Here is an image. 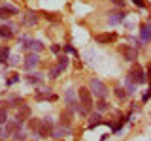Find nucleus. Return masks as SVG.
Wrapping results in <instances>:
<instances>
[{"label":"nucleus","instance_id":"6ab92c4d","mask_svg":"<svg viewBox=\"0 0 151 141\" xmlns=\"http://www.w3.org/2000/svg\"><path fill=\"white\" fill-rule=\"evenodd\" d=\"M140 36H142V41H145V43H147V41H149V25H142Z\"/></svg>","mask_w":151,"mask_h":141},{"label":"nucleus","instance_id":"a878e982","mask_svg":"<svg viewBox=\"0 0 151 141\" xmlns=\"http://www.w3.org/2000/svg\"><path fill=\"white\" fill-rule=\"evenodd\" d=\"M96 109H98V111H106V109H108V103H106V100H98V103H96Z\"/></svg>","mask_w":151,"mask_h":141},{"label":"nucleus","instance_id":"f3484780","mask_svg":"<svg viewBox=\"0 0 151 141\" xmlns=\"http://www.w3.org/2000/svg\"><path fill=\"white\" fill-rule=\"evenodd\" d=\"M100 122H102L100 113H93V115L89 117V128H94V126H98Z\"/></svg>","mask_w":151,"mask_h":141},{"label":"nucleus","instance_id":"f03ea898","mask_svg":"<svg viewBox=\"0 0 151 141\" xmlns=\"http://www.w3.org/2000/svg\"><path fill=\"white\" fill-rule=\"evenodd\" d=\"M129 81H132L134 85H144L145 81H147V77H145V72L142 70V66L140 64H136V66H132V70L129 72Z\"/></svg>","mask_w":151,"mask_h":141},{"label":"nucleus","instance_id":"f8f14e48","mask_svg":"<svg viewBox=\"0 0 151 141\" xmlns=\"http://www.w3.org/2000/svg\"><path fill=\"white\" fill-rule=\"evenodd\" d=\"M38 66V53H30L25 58V68L28 70V72H30V70H34Z\"/></svg>","mask_w":151,"mask_h":141},{"label":"nucleus","instance_id":"7ed1b4c3","mask_svg":"<svg viewBox=\"0 0 151 141\" xmlns=\"http://www.w3.org/2000/svg\"><path fill=\"white\" fill-rule=\"evenodd\" d=\"M53 128H55L53 120H51L49 117H45V119L40 120V126H38V132H36V134L40 135V137H49V135L53 134Z\"/></svg>","mask_w":151,"mask_h":141},{"label":"nucleus","instance_id":"0eeeda50","mask_svg":"<svg viewBox=\"0 0 151 141\" xmlns=\"http://www.w3.org/2000/svg\"><path fill=\"white\" fill-rule=\"evenodd\" d=\"M17 15V8L15 6H9V4H4L2 8H0V19H9Z\"/></svg>","mask_w":151,"mask_h":141},{"label":"nucleus","instance_id":"2f4dec72","mask_svg":"<svg viewBox=\"0 0 151 141\" xmlns=\"http://www.w3.org/2000/svg\"><path fill=\"white\" fill-rule=\"evenodd\" d=\"M132 2H134L136 6H140V8H144V6H145V4H144V0H132Z\"/></svg>","mask_w":151,"mask_h":141},{"label":"nucleus","instance_id":"c85d7f7f","mask_svg":"<svg viewBox=\"0 0 151 141\" xmlns=\"http://www.w3.org/2000/svg\"><path fill=\"white\" fill-rule=\"evenodd\" d=\"M8 62H9V64L19 62V56H17V55H9V56H8Z\"/></svg>","mask_w":151,"mask_h":141},{"label":"nucleus","instance_id":"a211bd4d","mask_svg":"<svg viewBox=\"0 0 151 141\" xmlns=\"http://www.w3.org/2000/svg\"><path fill=\"white\" fill-rule=\"evenodd\" d=\"M113 40H115V34H98L96 36V41H100V43H110Z\"/></svg>","mask_w":151,"mask_h":141},{"label":"nucleus","instance_id":"cd10ccee","mask_svg":"<svg viewBox=\"0 0 151 141\" xmlns=\"http://www.w3.org/2000/svg\"><path fill=\"white\" fill-rule=\"evenodd\" d=\"M59 66L64 70L66 66H68V58H66V56H60V60H59Z\"/></svg>","mask_w":151,"mask_h":141},{"label":"nucleus","instance_id":"dca6fc26","mask_svg":"<svg viewBox=\"0 0 151 141\" xmlns=\"http://www.w3.org/2000/svg\"><path fill=\"white\" fill-rule=\"evenodd\" d=\"M19 128H21V122H17V120H6V132H8V134H15Z\"/></svg>","mask_w":151,"mask_h":141},{"label":"nucleus","instance_id":"9b49d317","mask_svg":"<svg viewBox=\"0 0 151 141\" xmlns=\"http://www.w3.org/2000/svg\"><path fill=\"white\" fill-rule=\"evenodd\" d=\"M123 21H125V13L123 11H113V13L108 15V23H110V25H119Z\"/></svg>","mask_w":151,"mask_h":141},{"label":"nucleus","instance_id":"393cba45","mask_svg":"<svg viewBox=\"0 0 151 141\" xmlns=\"http://www.w3.org/2000/svg\"><path fill=\"white\" fill-rule=\"evenodd\" d=\"M6 120H8V111L0 107V126H2V124H6Z\"/></svg>","mask_w":151,"mask_h":141},{"label":"nucleus","instance_id":"412c9836","mask_svg":"<svg viewBox=\"0 0 151 141\" xmlns=\"http://www.w3.org/2000/svg\"><path fill=\"white\" fill-rule=\"evenodd\" d=\"M8 56H9V49L8 47H2V49H0V64L8 62Z\"/></svg>","mask_w":151,"mask_h":141},{"label":"nucleus","instance_id":"c756f323","mask_svg":"<svg viewBox=\"0 0 151 141\" xmlns=\"http://www.w3.org/2000/svg\"><path fill=\"white\" fill-rule=\"evenodd\" d=\"M12 135H13V139H15V141H23V139H25V135L19 134V132H15V134H12Z\"/></svg>","mask_w":151,"mask_h":141},{"label":"nucleus","instance_id":"5701e85b","mask_svg":"<svg viewBox=\"0 0 151 141\" xmlns=\"http://www.w3.org/2000/svg\"><path fill=\"white\" fill-rule=\"evenodd\" d=\"M8 105H9V107H15V109H17L19 105H23V100H21V98H12V100H8Z\"/></svg>","mask_w":151,"mask_h":141},{"label":"nucleus","instance_id":"39448f33","mask_svg":"<svg viewBox=\"0 0 151 141\" xmlns=\"http://www.w3.org/2000/svg\"><path fill=\"white\" fill-rule=\"evenodd\" d=\"M119 53L125 56L129 62H136V60H138V49L132 47V45H121L119 47Z\"/></svg>","mask_w":151,"mask_h":141},{"label":"nucleus","instance_id":"1a4fd4ad","mask_svg":"<svg viewBox=\"0 0 151 141\" xmlns=\"http://www.w3.org/2000/svg\"><path fill=\"white\" fill-rule=\"evenodd\" d=\"M72 122H74V111L72 109L60 111V124L63 126H72Z\"/></svg>","mask_w":151,"mask_h":141},{"label":"nucleus","instance_id":"473e14b6","mask_svg":"<svg viewBox=\"0 0 151 141\" xmlns=\"http://www.w3.org/2000/svg\"><path fill=\"white\" fill-rule=\"evenodd\" d=\"M15 81H19L17 75H15V77H12V79H8V85H12V83H15Z\"/></svg>","mask_w":151,"mask_h":141},{"label":"nucleus","instance_id":"bb28decb","mask_svg":"<svg viewBox=\"0 0 151 141\" xmlns=\"http://www.w3.org/2000/svg\"><path fill=\"white\" fill-rule=\"evenodd\" d=\"M60 72H63V68H60V66H59V64H57V66H55V68H53V70H51V73H49V75H51V77H57V75H59Z\"/></svg>","mask_w":151,"mask_h":141},{"label":"nucleus","instance_id":"6e6552de","mask_svg":"<svg viewBox=\"0 0 151 141\" xmlns=\"http://www.w3.org/2000/svg\"><path fill=\"white\" fill-rule=\"evenodd\" d=\"M51 135H55V137H59V139H63L66 137V135H72V130H70V126H55L53 128V134Z\"/></svg>","mask_w":151,"mask_h":141},{"label":"nucleus","instance_id":"4468645a","mask_svg":"<svg viewBox=\"0 0 151 141\" xmlns=\"http://www.w3.org/2000/svg\"><path fill=\"white\" fill-rule=\"evenodd\" d=\"M13 38V26L9 25V26H6V25H2L0 26V40H12Z\"/></svg>","mask_w":151,"mask_h":141},{"label":"nucleus","instance_id":"2eb2a0df","mask_svg":"<svg viewBox=\"0 0 151 141\" xmlns=\"http://www.w3.org/2000/svg\"><path fill=\"white\" fill-rule=\"evenodd\" d=\"M36 21H38V13H36V11H27L25 17H23V23H25L27 26L36 25Z\"/></svg>","mask_w":151,"mask_h":141},{"label":"nucleus","instance_id":"20e7f679","mask_svg":"<svg viewBox=\"0 0 151 141\" xmlns=\"http://www.w3.org/2000/svg\"><path fill=\"white\" fill-rule=\"evenodd\" d=\"M91 90H93V94L98 98V100H106V96H108V87H106L102 81H98V79H91Z\"/></svg>","mask_w":151,"mask_h":141},{"label":"nucleus","instance_id":"9d476101","mask_svg":"<svg viewBox=\"0 0 151 141\" xmlns=\"http://www.w3.org/2000/svg\"><path fill=\"white\" fill-rule=\"evenodd\" d=\"M25 49L34 51V53H40V51L44 49V45H42V41H38V40H27L25 41Z\"/></svg>","mask_w":151,"mask_h":141},{"label":"nucleus","instance_id":"7c9ffc66","mask_svg":"<svg viewBox=\"0 0 151 141\" xmlns=\"http://www.w3.org/2000/svg\"><path fill=\"white\" fill-rule=\"evenodd\" d=\"M115 6H119V8H125V0H111Z\"/></svg>","mask_w":151,"mask_h":141},{"label":"nucleus","instance_id":"ddd939ff","mask_svg":"<svg viewBox=\"0 0 151 141\" xmlns=\"http://www.w3.org/2000/svg\"><path fill=\"white\" fill-rule=\"evenodd\" d=\"M64 102H66V105H68V109H72L74 111V105L78 102H76V92L70 88V90H66V94H64Z\"/></svg>","mask_w":151,"mask_h":141},{"label":"nucleus","instance_id":"4be33fe9","mask_svg":"<svg viewBox=\"0 0 151 141\" xmlns=\"http://www.w3.org/2000/svg\"><path fill=\"white\" fill-rule=\"evenodd\" d=\"M115 96L119 98V100H127V96H129V94L125 92V88H123V87H117L115 88Z\"/></svg>","mask_w":151,"mask_h":141},{"label":"nucleus","instance_id":"b1692460","mask_svg":"<svg viewBox=\"0 0 151 141\" xmlns=\"http://www.w3.org/2000/svg\"><path fill=\"white\" fill-rule=\"evenodd\" d=\"M125 85H127V94H134V92H136V85L132 83V81H129V79H127Z\"/></svg>","mask_w":151,"mask_h":141},{"label":"nucleus","instance_id":"aec40b11","mask_svg":"<svg viewBox=\"0 0 151 141\" xmlns=\"http://www.w3.org/2000/svg\"><path fill=\"white\" fill-rule=\"evenodd\" d=\"M38 126H40V120L38 119H28V130L30 132H38Z\"/></svg>","mask_w":151,"mask_h":141},{"label":"nucleus","instance_id":"f257e3e1","mask_svg":"<svg viewBox=\"0 0 151 141\" xmlns=\"http://www.w3.org/2000/svg\"><path fill=\"white\" fill-rule=\"evenodd\" d=\"M78 96H79V105L89 113V111L93 109V94H91V90L85 88V87H81L78 90Z\"/></svg>","mask_w":151,"mask_h":141},{"label":"nucleus","instance_id":"423d86ee","mask_svg":"<svg viewBox=\"0 0 151 141\" xmlns=\"http://www.w3.org/2000/svg\"><path fill=\"white\" fill-rule=\"evenodd\" d=\"M30 115H32V113H30V107L23 103V105H19L17 111H15V120L17 122H25V120L30 119Z\"/></svg>","mask_w":151,"mask_h":141}]
</instances>
